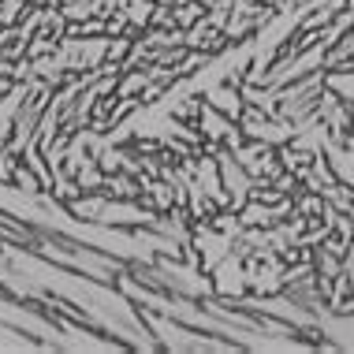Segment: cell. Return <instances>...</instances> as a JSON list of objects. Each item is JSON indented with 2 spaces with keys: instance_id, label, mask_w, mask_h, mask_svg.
I'll use <instances>...</instances> for the list:
<instances>
[{
  "instance_id": "1",
  "label": "cell",
  "mask_w": 354,
  "mask_h": 354,
  "mask_svg": "<svg viewBox=\"0 0 354 354\" xmlns=\"http://www.w3.org/2000/svg\"><path fill=\"white\" fill-rule=\"evenodd\" d=\"M213 291L224 295V299H246L250 291V276H246V265H243V254H227L220 265H213Z\"/></svg>"
},
{
  "instance_id": "2",
  "label": "cell",
  "mask_w": 354,
  "mask_h": 354,
  "mask_svg": "<svg viewBox=\"0 0 354 354\" xmlns=\"http://www.w3.org/2000/svg\"><path fill=\"white\" fill-rule=\"evenodd\" d=\"M205 101L213 104L216 112L232 116V120H243V112H246L243 86H232V82H216V86H209V90H205Z\"/></svg>"
},
{
  "instance_id": "3",
  "label": "cell",
  "mask_w": 354,
  "mask_h": 354,
  "mask_svg": "<svg viewBox=\"0 0 354 354\" xmlns=\"http://www.w3.org/2000/svg\"><path fill=\"white\" fill-rule=\"evenodd\" d=\"M324 86H328L339 101H354V71H332L328 79H324Z\"/></svg>"
}]
</instances>
